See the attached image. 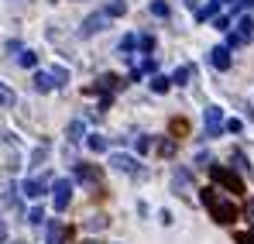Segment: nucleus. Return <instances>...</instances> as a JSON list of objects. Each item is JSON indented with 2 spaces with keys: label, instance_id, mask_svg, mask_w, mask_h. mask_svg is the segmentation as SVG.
<instances>
[{
  "label": "nucleus",
  "instance_id": "nucleus-1",
  "mask_svg": "<svg viewBox=\"0 0 254 244\" xmlns=\"http://www.w3.org/2000/svg\"><path fill=\"white\" fill-rule=\"evenodd\" d=\"M203 203H206V210H210V217L216 224H234L237 220V206L230 200H223L216 189H203Z\"/></svg>",
  "mask_w": 254,
  "mask_h": 244
},
{
  "label": "nucleus",
  "instance_id": "nucleus-2",
  "mask_svg": "<svg viewBox=\"0 0 254 244\" xmlns=\"http://www.w3.org/2000/svg\"><path fill=\"white\" fill-rule=\"evenodd\" d=\"M210 175H213V182H220L227 193H234V196H241V193H244V182H241V175H234L230 168H223V165H213Z\"/></svg>",
  "mask_w": 254,
  "mask_h": 244
},
{
  "label": "nucleus",
  "instance_id": "nucleus-3",
  "mask_svg": "<svg viewBox=\"0 0 254 244\" xmlns=\"http://www.w3.org/2000/svg\"><path fill=\"white\" fill-rule=\"evenodd\" d=\"M69 200H72V182L69 179H55V186H52V203H55V210H65Z\"/></svg>",
  "mask_w": 254,
  "mask_h": 244
},
{
  "label": "nucleus",
  "instance_id": "nucleus-4",
  "mask_svg": "<svg viewBox=\"0 0 254 244\" xmlns=\"http://www.w3.org/2000/svg\"><path fill=\"white\" fill-rule=\"evenodd\" d=\"M107 24H110L107 10H100V14H89V17L83 21V28H79V35H83V38H93V35H100Z\"/></svg>",
  "mask_w": 254,
  "mask_h": 244
},
{
  "label": "nucleus",
  "instance_id": "nucleus-5",
  "mask_svg": "<svg viewBox=\"0 0 254 244\" xmlns=\"http://www.w3.org/2000/svg\"><path fill=\"white\" fill-rule=\"evenodd\" d=\"M110 168H117V172H127V175H141V165L134 155H124V152H114L110 155Z\"/></svg>",
  "mask_w": 254,
  "mask_h": 244
},
{
  "label": "nucleus",
  "instance_id": "nucleus-6",
  "mask_svg": "<svg viewBox=\"0 0 254 244\" xmlns=\"http://www.w3.org/2000/svg\"><path fill=\"white\" fill-rule=\"evenodd\" d=\"M223 131V110L220 107H206V138H216Z\"/></svg>",
  "mask_w": 254,
  "mask_h": 244
},
{
  "label": "nucleus",
  "instance_id": "nucleus-7",
  "mask_svg": "<svg viewBox=\"0 0 254 244\" xmlns=\"http://www.w3.org/2000/svg\"><path fill=\"white\" fill-rule=\"evenodd\" d=\"M45 189H48V186H45L42 179H24V182H21V196H28V200H42Z\"/></svg>",
  "mask_w": 254,
  "mask_h": 244
},
{
  "label": "nucleus",
  "instance_id": "nucleus-8",
  "mask_svg": "<svg viewBox=\"0 0 254 244\" xmlns=\"http://www.w3.org/2000/svg\"><path fill=\"white\" fill-rule=\"evenodd\" d=\"M76 179H79V182H100L103 172H100L96 165H89V162H79L76 165Z\"/></svg>",
  "mask_w": 254,
  "mask_h": 244
},
{
  "label": "nucleus",
  "instance_id": "nucleus-9",
  "mask_svg": "<svg viewBox=\"0 0 254 244\" xmlns=\"http://www.w3.org/2000/svg\"><path fill=\"white\" fill-rule=\"evenodd\" d=\"M210 62H213V69H220V73L230 69V48H220V45H216L210 52Z\"/></svg>",
  "mask_w": 254,
  "mask_h": 244
},
{
  "label": "nucleus",
  "instance_id": "nucleus-10",
  "mask_svg": "<svg viewBox=\"0 0 254 244\" xmlns=\"http://www.w3.org/2000/svg\"><path fill=\"white\" fill-rule=\"evenodd\" d=\"M117 86H121V76H100L89 86V93H96V89H117Z\"/></svg>",
  "mask_w": 254,
  "mask_h": 244
},
{
  "label": "nucleus",
  "instance_id": "nucleus-11",
  "mask_svg": "<svg viewBox=\"0 0 254 244\" xmlns=\"http://www.w3.org/2000/svg\"><path fill=\"white\" fill-rule=\"evenodd\" d=\"M192 76H196V66H179V69H175V76H169V80L182 86V82H189Z\"/></svg>",
  "mask_w": 254,
  "mask_h": 244
},
{
  "label": "nucleus",
  "instance_id": "nucleus-12",
  "mask_svg": "<svg viewBox=\"0 0 254 244\" xmlns=\"http://www.w3.org/2000/svg\"><path fill=\"white\" fill-rule=\"evenodd\" d=\"M172 186H175V193H179V196H189V193H186V189H189V172H186V168H179Z\"/></svg>",
  "mask_w": 254,
  "mask_h": 244
},
{
  "label": "nucleus",
  "instance_id": "nucleus-13",
  "mask_svg": "<svg viewBox=\"0 0 254 244\" xmlns=\"http://www.w3.org/2000/svg\"><path fill=\"white\" fill-rule=\"evenodd\" d=\"M83 134H86V124L83 121H72L69 127H65V138H69V141H83Z\"/></svg>",
  "mask_w": 254,
  "mask_h": 244
},
{
  "label": "nucleus",
  "instance_id": "nucleus-14",
  "mask_svg": "<svg viewBox=\"0 0 254 244\" xmlns=\"http://www.w3.org/2000/svg\"><path fill=\"white\" fill-rule=\"evenodd\" d=\"M86 145H89V152H107V148H110V141H107L103 134H89Z\"/></svg>",
  "mask_w": 254,
  "mask_h": 244
},
{
  "label": "nucleus",
  "instance_id": "nucleus-15",
  "mask_svg": "<svg viewBox=\"0 0 254 244\" xmlns=\"http://www.w3.org/2000/svg\"><path fill=\"white\" fill-rule=\"evenodd\" d=\"M35 89H38V93H48V89H55L52 76H48V73H35Z\"/></svg>",
  "mask_w": 254,
  "mask_h": 244
},
{
  "label": "nucleus",
  "instance_id": "nucleus-16",
  "mask_svg": "<svg viewBox=\"0 0 254 244\" xmlns=\"http://www.w3.org/2000/svg\"><path fill=\"white\" fill-rule=\"evenodd\" d=\"M124 14H127L124 0H110V3H107V17H124Z\"/></svg>",
  "mask_w": 254,
  "mask_h": 244
},
{
  "label": "nucleus",
  "instance_id": "nucleus-17",
  "mask_svg": "<svg viewBox=\"0 0 254 244\" xmlns=\"http://www.w3.org/2000/svg\"><path fill=\"white\" fill-rule=\"evenodd\" d=\"M48 76H52V82H55V86H65V82H69V69H65V66H55Z\"/></svg>",
  "mask_w": 254,
  "mask_h": 244
},
{
  "label": "nucleus",
  "instance_id": "nucleus-18",
  "mask_svg": "<svg viewBox=\"0 0 254 244\" xmlns=\"http://www.w3.org/2000/svg\"><path fill=\"white\" fill-rule=\"evenodd\" d=\"M14 103H17V96H14V89L0 82V107H14Z\"/></svg>",
  "mask_w": 254,
  "mask_h": 244
},
{
  "label": "nucleus",
  "instance_id": "nucleus-19",
  "mask_svg": "<svg viewBox=\"0 0 254 244\" xmlns=\"http://www.w3.org/2000/svg\"><path fill=\"white\" fill-rule=\"evenodd\" d=\"M216 10H220V0H213V3H206V7H199V10H196V17H199V21H210Z\"/></svg>",
  "mask_w": 254,
  "mask_h": 244
},
{
  "label": "nucleus",
  "instance_id": "nucleus-20",
  "mask_svg": "<svg viewBox=\"0 0 254 244\" xmlns=\"http://www.w3.org/2000/svg\"><path fill=\"white\" fill-rule=\"evenodd\" d=\"M45 159H48V145H38V148L31 152V168H38Z\"/></svg>",
  "mask_w": 254,
  "mask_h": 244
},
{
  "label": "nucleus",
  "instance_id": "nucleus-21",
  "mask_svg": "<svg viewBox=\"0 0 254 244\" xmlns=\"http://www.w3.org/2000/svg\"><path fill=\"white\" fill-rule=\"evenodd\" d=\"M17 62H21V66H24V69H35V62H38V55H35V52H31V48H24V52H21V59H17Z\"/></svg>",
  "mask_w": 254,
  "mask_h": 244
},
{
  "label": "nucleus",
  "instance_id": "nucleus-22",
  "mask_svg": "<svg viewBox=\"0 0 254 244\" xmlns=\"http://www.w3.org/2000/svg\"><path fill=\"white\" fill-rule=\"evenodd\" d=\"M107 224H110V220H107V217H89V220H86L83 227H86V231H103V227H107Z\"/></svg>",
  "mask_w": 254,
  "mask_h": 244
},
{
  "label": "nucleus",
  "instance_id": "nucleus-23",
  "mask_svg": "<svg viewBox=\"0 0 254 244\" xmlns=\"http://www.w3.org/2000/svg\"><path fill=\"white\" fill-rule=\"evenodd\" d=\"M0 206H14V186H10V182L0 189Z\"/></svg>",
  "mask_w": 254,
  "mask_h": 244
},
{
  "label": "nucleus",
  "instance_id": "nucleus-24",
  "mask_svg": "<svg viewBox=\"0 0 254 244\" xmlns=\"http://www.w3.org/2000/svg\"><path fill=\"white\" fill-rule=\"evenodd\" d=\"M169 86H172L169 76H155V80H151V89H155V93H165Z\"/></svg>",
  "mask_w": 254,
  "mask_h": 244
},
{
  "label": "nucleus",
  "instance_id": "nucleus-25",
  "mask_svg": "<svg viewBox=\"0 0 254 244\" xmlns=\"http://www.w3.org/2000/svg\"><path fill=\"white\" fill-rule=\"evenodd\" d=\"M151 14H155V17H169V3H165V0H155V3H151Z\"/></svg>",
  "mask_w": 254,
  "mask_h": 244
},
{
  "label": "nucleus",
  "instance_id": "nucleus-26",
  "mask_svg": "<svg viewBox=\"0 0 254 244\" xmlns=\"http://www.w3.org/2000/svg\"><path fill=\"white\" fill-rule=\"evenodd\" d=\"M62 238H65V231H62V227H59V224H52V227H48V244L62 241Z\"/></svg>",
  "mask_w": 254,
  "mask_h": 244
},
{
  "label": "nucleus",
  "instance_id": "nucleus-27",
  "mask_svg": "<svg viewBox=\"0 0 254 244\" xmlns=\"http://www.w3.org/2000/svg\"><path fill=\"white\" fill-rule=\"evenodd\" d=\"M42 217H45V210H42V206H35V210L28 213V224H31V227H38V224H42Z\"/></svg>",
  "mask_w": 254,
  "mask_h": 244
},
{
  "label": "nucleus",
  "instance_id": "nucleus-28",
  "mask_svg": "<svg viewBox=\"0 0 254 244\" xmlns=\"http://www.w3.org/2000/svg\"><path fill=\"white\" fill-rule=\"evenodd\" d=\"M134 45H137V35H124V38H121V52H130Z\"/></svg>",
  "mask_w": 254,
  "mask_h": 244
},
{
  "label": "nucleus",
  "instance_id": "nucleus-29",
  "mask_svg": "<svg viewBox=\"0 0 254 244\" xmlns=\"http://www.w3.org/2000/svg\"><path fill=\"white\" fill-rule=\"evenodd\" d=\"M213 28H216V31H230V17H216Z\"/></svg>",
  "mask_w": 254,
  "mask_h": 244
},
{
  "label": "nucleus",
  "instance_id": "nucleus-30",
  "mask_svg": "<svg viewBox=\"0 0 254 244\" xmlns=\"http://www.w3.org/2000/svg\"><path fill=\"white\" fill-rule=\"evenodd\" d=\"M172 152H175L172 141H158V155H172Z\"/></svg>",
  "mask_w": 254,
  "mask_h": 244
},
{
  "label": "nucleus",
  "instance_id": "nucleus-31",
  "mask_svg": "<svg viewBox=\"0 0 254 244\" xmlns=\"http://www.w3.org/2000/svg\"><path fill=\"white\" fill-rule=\"evenodd\" d=\"M189 127H186V121H172V134H186Z\"/></svg>",
  "mask_w": 254,
  "mask_h": 244
},
{
  "label": "nucleus",
  "instance_id": "nucleus-32",
  "mask_svg": "<svg viewBox=\"0 0 254 244\" xmlns=\"http://www.w3.org/2000/svg\"><path fill=\"white\" fill-rule=\"evenodd\" d=\"M223 127H227L230 134H241V127H244V124H241V121H227V124H223Z\"/></svg>",
  "mask_w": 254,
  "mask_h": 244
},
{
  "label": "nucleus",
  "instance_id": "nucleus-33",
  "mask_svg": "<svg viewBox=\"0 0 254 244\" xmlns=\"http://www.w3.org/2000/svg\"><path fill=\"white\" fill-rule=\"evenodd\" d=\"M137 45H141L144 52H151V45H155V38H151V35H144V38H137Z\"/></svg>",
  "mask_w": 254,
  "mask_h": 244
},
{
  "label": "nucleus",
  "instance_id": "nucleus-34",
  "mask_svg": "<svg viewBox=\"0 0 254 244\" xmlns=\"http://www.w3.org/2000/svg\"><path fill=\"white\" fill-rule=\"evenodd\" d=\"M237 244H254V234H237Z\"/></svg>",
  "mask_w": 254,
  "mask_h": 244
},
{
  "label": "nucleus",
  "instance_id": "nucleus-35",
  "mask_svg": "<svg viewBox=\"0 0 254 244\" xmlns=\"http://www.w3.org/2000/svg\"><path fill=\"white\" fill-rule=\"evenodd\" d=\"M7 241V224H3V220H0V244Z\"/></svg>",
  "mask_w": 254,
  "mask_h": 244
},
{
  "label": "nucleus",
  "instance_id": "nucleus-36",
  "mask_svg": "<svg viewBox=\"0 0 254 244\" xmlns=\"http://www.w3.org/2000/svg\"><path fill=\"white\" fill-rule=\"evenodd\" d=\"M248 220L254 224V200H248Z\"/></svg>",
  "mask_w": 254,
  "mask_h": 244
},
{
  "label": "nucleus",
  "instance_id": "nucleus-37",
  "mask_svg": "<svg viewBox=\"0 0 254 244\" xmlns=\"http://www.w3.org/2000/svg\"><path fill=\"white\" fill-rule=\"evenodd\" d=\"M254 0H237V7H251Z\"/></svg>",
  "mask_w": 254,
  "mask_h": 244
},
{
  "label": "nucleus",
  "instance_id": "nucleus-38",
  "mask_svg": "<svg viewBox=\"0 0 254 244\" xmlns=\"http://www.w3.org/2000/svg\"><path fill=\"white\" fill-rule=\"evenodd\" d=\"M223 3H230V7H237V0H223Z\"/></svg>",
  "mask_w": 254,
  "mask_h": 244
},
{
  "label": "nucleus",
  "instance_id": "nucleus-39",
  "mask_svg": "<svg viewBox=\"0 0 254 244\" xmlns=\"http://www.w3.org/2000/svg\"><path fill=\"white\" fill-rule=\"evenodd\" d=\"M79 3H83V0H79Z\"/></svg>",
  "mask_w": 254,
  "mask_h": 244
}]
</instances>
